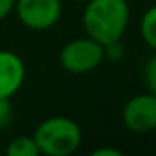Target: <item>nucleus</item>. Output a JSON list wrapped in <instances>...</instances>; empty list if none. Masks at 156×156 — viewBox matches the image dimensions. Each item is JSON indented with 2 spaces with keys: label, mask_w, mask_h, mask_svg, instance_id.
Returning a JSON list of instances; mask_svg holds the SVG:
<instances>
[{
  "label": "nucleus",
  "mask_w": 156,
  "mask_h": 156,
  "mask_svg": "<svg viewBox=\"0 0 156 156\" xmlns=\"http://www.w3.org/2000/svg\"><path fill=\"white\" fill-rule=\"evenodd\" d=\"M19 22L31 31H48L62 17V0H15Z\"/></svg>",
  "instance_id": "obj_4"
},
{
  "label": "nucleus",
  "mask_w": 156,
  "mask_h": 156,
  "mask_svg": "<svg viewBox=\"0 0 156 156\" xmlns=\"http://www.w3.org/2000/svg\"><path fill=\"white\" fill-rule=\"evenodd\" d=\"M105 48V61H121L125 57V46H123V41H116V42H110Z\"/></svg>",
  "instance_id": "obj_10"
},
{
  "label": "nucleus",
  "mask_w": 156,
  "mask_h": 156,
  "mask_svg": "<svg viewBox=\"0 0 156 156\" xmlns=\"http://www.w3.org/2000/svg\"><path fill=\"white\" fill-rule=\"evenodd\" d=\"M26 81V64L11 50H0V99H11Z\"/></svg>",
  "instance_id": "obj_6"
},
{
  "label": "nucleus",
  "mask_w": 156,
  "mask_h": 156,
  "mask_svg": "<svg viewBox=\"0 0 156 156\" xmlns=\"http://www.w3.org/2000/svg\"><path fill=\"white\" fill-rule=\"evenodd\" d=\"M6 152L9 156H39V149L33 136H15L8 143Z\"/></svg>",
  "instance_id": "obj_8"
},
{
  "label": "nucleus",
  "mask_w": 156,
  "mask_h": 156,
  "mask_svg": "<svg viewBox=\"0 0 156 156\" xmlns=\"http://www.w3.org/2000/svg\"><path fill=\"white\" fill-rule=\"evenodd\" d=\"M13 119V107L11 99H0V130L6 129Z\"/></svg>",
  "instance_id": "obj_11"
},
{
  "label": "nucleus",
  "mask_w": 156,
  "mask_h": 156,
  "mask_svg": "<svg viewBox=\"0 0 156 156\" xmlns=\"http://www.w3.org/2000/svg\"><path fill=\"white\" fill-rule=\"evenodd\" d=\"M15 9V0H0V20L8 19Z\"/></svg>",
  "instance_id": "obj_12"
},
{
  "label": "nucleus",
  "mask_w": 156,
  "mask_h": 156,
  "mask_svg": "<svg viewBox=\"0 0 156 156\" xmlns=\"http://www.w3.org/2000/svg\"><path fill=\"white\" fill-rule=\"evenodd\" d=\"M72 2H87V0H72Z\"/></svg>",
  "instance_id": "obj_14"
},
{
  "label": "nucleus",
  "mask_w": 156,
  "mask_h": 156,
  "mask_svg": "<svg viewBox=\"0 0 156 156\" xmlns=\"http://www.w3.org/2000/svg\"><path fill=\"white\" fill-rule=\"evenodd\" d=\"M138 33H140L141 42L151 51H156V4L149 6L141 13L140 22H138Z\"/></svg>",
  "instance_id": "obj_7"
},
{
  "label": "nucleus",
  "mask_w": 156,
  "mask_h": 156,
  "mask_svg": "<svg viewBox=\"0 0 156 156\" xmlns=\"http://www.w3.org/2000/svg\"><path fill=\"white\" fill-rule=\"evenodd\" d=\"M105 61V48L98 41L85 37H75L68 41L59 51V64L64 72L73 75H85L98 70Z\"/></svg>",
  "instance_id": "obj_3"
},
{
  "label": "nucleus",
  "mask_w": 156,
  "mask_h": 156,
  "mask_svg": "<svg viewBox=\"0 0 156 156\" xmlns=\"http://www.w3.org/2000/svg\"><path fill=\"white\" fill-rule=\"evenodd\" d=\"M85 35L107 46L123 41L130 24L129 0H87L81 15Z\"/></svg>",
  "instance_id": "obj_1"
},
{
  "label": "nucleus",
  "mask_w": 156,
  "mask_h": 156,
  "mask_svg": "<svg viewBox=\"0 0 156 156\" xmlns=\"http://www.w3.org/2000/svg\"><path fill=\"white\" fill-rule=\"evenodd\" d=\"M123 152L116 147H99L92 151V156H121Z\"/></svg>",
  "instance_id": "obj_13"
},
{
  "label": "nucleus",
  "mask_w": 156,
  "mask_h": 156,
  "mask_svg": "<svg viewBox=\"0 0 156 156\" xmlns=\"http://www.w3.org/2000/svg\"><path fill=\"white\" fill-rule=\"evenodd\" d=\"M141 77H143L145 90H147L149 94L156 96V51H152V55L147 57V61L143 62Z\"/></svg>",
  "instance_id": "obj_9"
},
{
  "label": "nucleus",
  "mask_w": 156,
  "mask_h": 156,
  "mask_svg": "<svg viewBox=\"0 0 156 156\" xmlns=\"http://www.w3.org/2000/svg\"><path fill=\"white\" fill-rule=\"evenodd\" d=\"M31 136L37 143L39 154L44 156H70L83 143V130L79 123L66 116L42 119Z\"/></svg>",
  "instance_id": "obj_2"
},
{
  "label": "nucleus",
  "mask_w": 156,
  "mask_h": 156,
  "mask_svg": "<svg viewBox=\"0 0 156 156\" xmlns=\"http://www.w3.org/2000/svg\"><path fill=\"white\" fill-rule=\"evenodd\" d=\"M121 121L134 134H149L156 130V96L147 90L132 96L121 108Z\"/></svg>",
  "instance_id": "obj_5"
}]
</instances>
